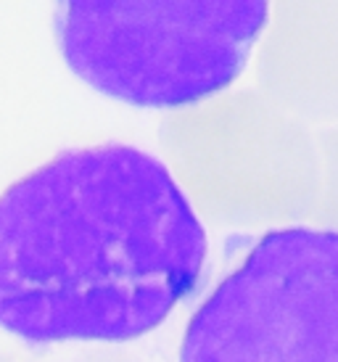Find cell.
<instances>
[{
  "label": "cell",
  "instance_id": "cell-1",
  "mask_svg": "<svg viewBox=\"0 0 338 362\" xmlns=\"http://www.w3.org/2000/svg\"><path fill=\"white\" fill-rule=\"evenodd\" d=\"M206 230L164 161L122 143L45 161L0 196V328L132 341L201 278Z\"/></svg>",
  "mask_w": 338,
  "mask_h": 362
},
{
  "label": "cell",
  "instance_id": "cell-2",
  "mask_svg": "<svg viewBox=\"0 0 338 362\" xmlns=\"http://www.w3.org/2000/svg\"><path fill=\"white\" fill-rule=\"evenodd\" d=\"M269 11L264 0H66L53 24L90 88L143 109H193L238 80Z\"/></svg>",
  "mask_w": 338,
  "mask_h": 362
},
{
  "label": "cell",
  "instance_id": "cell-6",
  "mask_svg": "<svg viewBox=\"0 0 338 362\" xmlns=\"http://www.w3.org/2000/svg\"><path fill=\"white\" fill-rule=\"evenodd\" d=\"M320 153V191L312 206V217L338 228V130L322 135L317 143Z\"/></svg>",
  "mask_w": 338,
  "mask_h": 362
},
{
  "label": "cell",
  "instance_id": "cell-4",
  "mask_svg": "<svg viewBox=\"0 0 338 362\" xmlns=\"http://www.w3.org/2000/svg\"><path fill=\"white\" fill-rule=\"evenodd\" d=\"M161 143L211 222L259 225L312 214L317 143L269 95L243 90L164 119Z\"/></svg>",
  "mask_w": 338,
  "mask_h": 362
},
{
  "label": "cell",
  "instance_id": "cell-5",
  "mask_svg": "<svg viewBox=\"0 0 338 362\" xmlns=\"http://www.w3.org/2000/svg\"><path fill=\"white\" fill-rule=\"evenodd\" d=\"M259 80L293 117L338 119V6L283 3L259 56Z\"/></svg>",
  "mask_w": 338,
  "mask_h": 362
},
{
  "label": "cell",
  "instance_id": "cell-3",
  "mask_svg": "<svg viewBox=\"0 0 338 362\" xmlns=\"http://www.w3.org/2000/svg\"><path fill=\"white\" fill-rule=\"evenodd\" d=\"M180 362H338V230L264 233L190 317Z\"/></svg>",
  "mask_w": 338,
  "mask_h": 362
}]
</instances>
